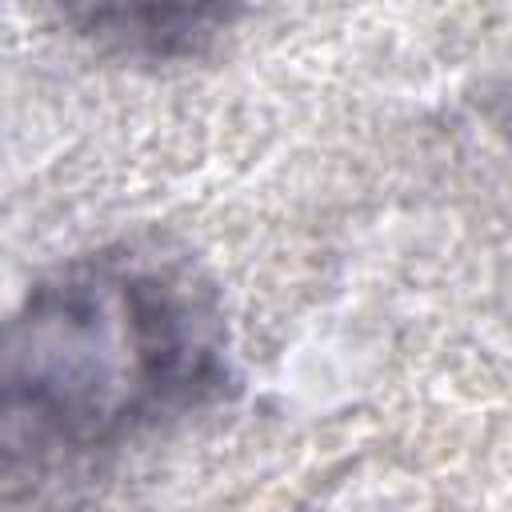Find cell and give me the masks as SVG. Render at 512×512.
Here are the masks:
<instances>
[{
    "label": "cell",
    "instance_id": "obj_1",
    "mask_svg": "<svg viewBox=\"0 0 512 512\" xmlns=\"http://www.w3.org/2000/svg\"><path fill=\"white\" fill-rule=\"evenodd\" d=\"M228 384L220 304L180 256L136 244L76 256L32 284L4 336L8 468L112 452Z\"/></svg>",
    "mask_w": 512,
    "mask_h": 512
},
{
    "label": "cell",
    "instance_id": "obj_2",
    "mask_svg": "<svg viewBox=\"0 0 512 512\" xmlns=\"http://www.w3.org/2000/svg\"><path fill=\"white\" fill-rule=\"evenodd\" d=\"M60 24L120 64H184L204 56L248 0H52Z\"/></svg>",
    "mask_w": 512,
    "mask_h": 512
}]
</instances>
